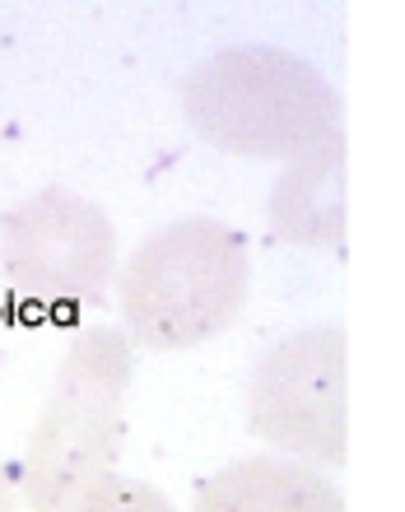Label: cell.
<instances>
[{"label": "cell", "instance_id": "8992f818", "mask_svg": "<svg viewBox=\"0 0 405 512\" xmlns=\"http://www.w3.org/2000/svg\"><path fill=\"white\" fill-rule=\"evenodd\" d=\"M196 512H345L331 475L289 457H243L196 489Z\"/></svg>", "mask_w": 405, "mask_h": 512}, {"label": "cell", "instance_id": "6da1fadb", "mask_svg": "<svg viewBox=\"0 0 405 512\" xmlns=\"http://www.w3.org/2000/svg\"><path fill=\"white\" fill-rule=\"evenodd\" d=\"M196 140L233 159H303L336 140L340 98L317 66L284 47H229L182 84Z\"/></svg>", "mask_w": 405, "mask_h": 512}, {"label": "cell", "instance_id": "3957f363", "mask_svg": "<svg viewBox=\"0 0 405 512\" xmlns=\"http://www.w3.org/2000/svg\"><path fill=\"white\" fill-rule=\"evenodd\" d=\"M131 340L122 326H89L56 368V387L28 433L19 499L33 512H61L75 494L112 475L126 429Z\"/></svg>", "mask_w": 405, "mask_h": 512}, {"label": "cell", "instance_id": "52a82bcc", "mask_svg": "<svg viewBox=\"0 0 405 512\" xmlns=\"http://www.w3.org/2000/svg\"><path fill=\"white\" fill-rule=\"evenodd\" d=\"M270 229L289 247H340L345 238V140H326L275 182Z\"/></svg>", "mask_w": 405, "mask_h": 512}, {"label": "cell", "instance_id": "7a4b0ae2", "mask_svg": "<svg viewBox=\"0 0 405 512\" xmlns=\"http://www.w3.org/2000/svg\"><path fill=\"white\" fill-rule=\"evenodd\" d=\"M252 289L243 233L210 215H187L149 233L126 256L117 303L122 336L145 350H196L224 336Z\"/></svg>", "mask_w": 405, "mask_h": 512}, {"label": "cell", "instance_id": "ba28073f", "mask_svg": "<svg viewBox=\"0 0 405 512\" xmlns=\"http://www.w3.org/2000/svg\"><path fill=\"white\" fill-rule=\"evenodd\" d=\"M61 512H177V508L163 489L145 485V480L103 475V480H94L84 494H75Z\"/></svg>", "mask_w": 405, "mask_h": 512}, {"label": "cell", "instance_id": "9c48e42d", "mask_svg": "<svg viewBox=\"0 0 405 512\" xmlns=\"http://www.w3.org/2000/svg\"><path fill=\"white\" fill-rule=\"evenodd\" d=\"M0 512H14V485L5 471H0Z\"/></svg>", "mask_w": 405, "mask_h": 512}, {"label": "cell", "instance_id": "277c9868", "mask_svg": "<svg viewBox=\"0 0 405 512\" xmlns=\"http://www.w3.org/2000/svg\"><path fill=\"white\" fill-rule=\"evenodd\" d=\"M0 270L24 303L80 308L117 275V229L89 196L42 187L0 219Z\"/></svg>", "mask_w": 405, "mask_h": 512}, {"label": "cell", "instance_id": "5b68a950", "mask_svg": "<svg viewBox=\"0 0 405 512\" xmlns=\"http://www.w3.org/2000/svg\"><path fill=\"white\" fill-rule=\"evenodd\" d=\"M247 429L303 466H345V331L308 326L266 350L247 378Z\"/></svg>", "mask_w": 405, "mask_h": 512}]
</instances>
